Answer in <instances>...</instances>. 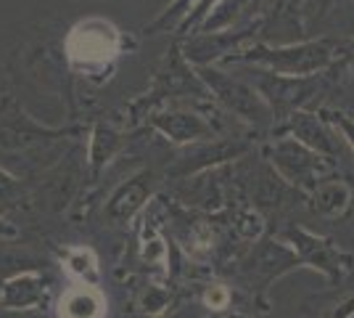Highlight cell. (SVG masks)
<instances>
[{
    "label": "cell",
    "mask_w": 354,
    "mask_h": 318,
    "mask_svg": "<svg viewBox=\"0 0 354 318\" xmlns=\"http://www.w3.org/2000/svg\"><path fill=\"white\" fill-rule=\"evenodd\" d=\"M104 297L93 287L69 289L59 303V318H104Z\"/></svg>",
    "instance_id": "277c9868"
},
{
    "label": "cell",
    "mask_w": 354,
    "mask_h": 318,
    "mask_svg": "<svg viewBox=\"0 0 354 318\" xmlns=\"http://www.w3.org/2000/svg\"><path fill=\"white\" fill-rule=\"evenodd\" d=\"M159 127L177 141H188V138L207 133V125L193 114H169V120H159Z\"/></svg>",
    "instance_id": "5b68a950"
},
{
    "label": "cell",
    "mask_w": 354,
    "mask_h": 318,
    "mask_svg": "<svg viewBox=\"0 0 354 318\" xmlns=\"http://www.w3.org/2000/svg\"><path fill=\"white\" fill-rule=\"evenodd\" d=\"M119 48V35L111 24L106 21H85L80 27H74L69 40H66V51L69 59L77 64H104L111 59Z\"/></svg>",
    "instance_id": "6da1fadb"
},
{
    "label": "cell",
    "mask_w": 354,
    "mask_h": 318,
    "mask_svg": "<svg viewBox=\"0 0 354 318\" xmlns=\"http://www.w3.org/2000/svg\"><path fill=\"white\" fill-rule=\"evenodd\" d=\"M243 59L259 61L272 67L275 72H286V75H307L315 69H323L330 53L323 43H310V46H299V48H281V51H251V56Z\"/></svg>",
    "instance_id": "7a4b0ae2"
},
{
    "label": "cell",
    "mask_w": 354,
    "mask_h": 318,
    "mask_svg": "<svg viewBox=\"0 0 354 318\" xmlns=\"http://www.w3.org/2000/svg\"><path fill=\"white\" fill-rule=\"evenodd\" d=\"M330 117H333V122H336L341 130H344V136L349 138V143L354 146V122H349L346 117H344V114H339V112H333Z\"/></svg>",
    "instance_id": "9c48e42d"
},
{
    "label": "cell",
    "mask_w": 354,
    "mask_h": 318,
    "mask_svg": "<svg viewBox=\"0 0 354 318\" xmlns=\"http://www.w3.org/2000/svg\"><path fill=\"white\" fill-rule=\"evenodd\" d=\"M294 133L299 138H304V141L315 143V146L320 143L323 149H325V138H330L323 127L315 122V117H312V114H294Z\"/></svg>",
    "instance_id": "52a82bcc"
},
{
    "label": "cell",
    "mask_w": 354,
    "mask_h": 318,
    "mask_svg": "<svg viewBox=\"0 0 354 318\" xmlns=\"http://www.w3.org/2000/svg\"><path fill=\"white\" fill-rule=\"evenodd\" d=\"M207 305H212V308H225L227 305V289L225 287H212L207 292Z\"/></svg>",
    "instance_id": "ba28073f"
},
{
    "label": "cell",
    "mask_w": 354,
    "mask_h": 318,
    "mask_svg": "<svg viewBox=\"0 0 354 318\" xmlns=\"http://www.w3.org/2000/svg\"><path fill=\"white\" fill-rule=\"evenodd\" d=\"M204 75H207L209 85L214 88V93H217L233 112L249 117V120H259V117L265 114V106L257 98V93L251 91V88H246L243 82H236V80L220 75V72H204Z\"/></svg>",
    "instance_id": "3957f363"
},
{
    "label": "cell",
    "mask_w": 354,
    "mask_h": 318,
    "mask_svg": "<svg viewBox=\"0 0 354 318\" xmlns=\"http://www.w3.org/2000/svg\"><path fill=\"white\" fill-rule=\"evenodd\" d=\"M66 268H69L72 276L85 279V281H95L98 279V263H95V255L90 249H74V252H69Z\"/></svg>",
    "instance_id": "8992f818"
},
{
    "label": "cell",
    "mask_w": 354,
    "mask_h": 318,
    "mask_svg": "<svg viewBox=\"0 0 354 318\" xmlns=\"http://www.w3.org/2000/svg\"><path fill=\"white\" fill-rule=\"evenodd\" d=\"M243 3H246V0H225V3L220 6V16L214 19V24H217V21H225V19H230V14H236V8L238 6H243Z\"/></svg>",
    "instance_id": "30bf717a"
}]
</instances>
